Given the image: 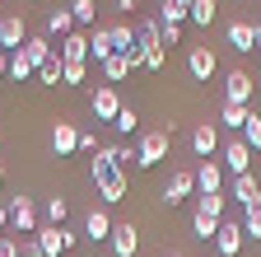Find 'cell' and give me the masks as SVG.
Here are the masks:
<instances>
[{"instance_id": "1", "label": "cell", "mask_w": 261, "mask_h": 257, "mask_svg": "<svg viewBox=\"0 0 261 257\" xmlns=\"http://www.w3.org/2000/svg\"><path fill=\"white\" fill-rule=\"evenodd\" d=\"M89 178H93V192L103 197V206H112V201H126V192H130V173L117 164V145H98Z\"/></svg>"}, {"instance_id": "2", "label": "cell", "mask_w": 261, "mask_h": 257, "mask_svg": "<svg viewBox=\"0 0 261 257\" xmlns=\"http://www.w3.org/2000/svg\"><path fill=\"white\" fill-rule=\"evenodd\" d=\"M168 145H173V126L140 131V141H136V169H159L163 159H168Z\"/></svg>"}, {"instance_id": "3", "label": "cell", "mask_w": 261, "mask_h": 257, "mask_svg": "<svg viewBox=\"0 0 261 257\" xmlns=\"http://www.w3.org/2000/svg\"><path fill=\"white\" fill-rule=\"evenodd\" d=\"M191 192H196V169H182V164H177V169L168 173V182H163L159 197H163V206L173 211V206H182V201L191 197Z\"/></svg>"}, {"instance_id": "4", "label": "cell", "mask_w": 261, "mask_h": 257, "mask_svg": "<svg viewBox=\"0 0 261 257\" xmlns=\"http://www.w3.org/2000/svg\"><path fill=\"white\" fill-rule=\"evenodd\" d=\"M112 28V52L117 56H130V61H136V66H140V61H145V52H140V33H136V24H108Z\"/></svg>"}, {"instance_id": "5", "label": "cell", "mask_w": 261, "mask_h": 257, "mask_svg": "<svg viewBox=\"0 0 261 257\" xmlns=\"http://www.w3.org/2000/svg\"><path fill=\"white\" fill-rule=\"evenodd\" d=\"M33 239H38L42 257H61V252H70V248H75V234L65 229V224H47V229H38Z\"/></svg>"}, {"instance_id": "6", "label": "cell", "mask_w": 261, "mask_h": 257, "mask_svg": "<svg viewBox=\"0 0 261 257\" xmlns=\"http://www.w3.org/2000/svg\"><path fill=\"white\" fill-rule=\"evenodd\" d=\"M56 56L65 61V66H89V33H84V28H75L70 38H61Z\"/></svg>"}, {"instance_id": "7", "label": "cell", "mask_w": 261, "mask_h": 257, "mask_svg": "<svg viewBox=\"0 0 261 257\" xmlns=\"http://www.w3.org/2000/svg\"><path fill=\"white\" fill-rule=\"evenodd\" d=\"M215 252H219V257H238V252H243V220H219Z\"/></svg>"}, {"instance_id": "8", "label": "cell", "mask_w": 261, "mask_h": 257, "mask_svg": "<svg viewBox=\"0 0 261 257\" xmlns=\"http://www.w3.org/2000/svg\"><path fill=\"white\" fill-rule=\"evenodd\" d=\"M219 154H224V169L233 173V178L252 173V150H247V141H228V145H219Z\"/></svg>"}, {"instance_id": "9", "label": "cell", "mask_w": 261, "mask_h": 257, "mask_svg": "<svg viewBox=\"0 0 261 257\" xmlns=\"http://www.w3.org/2000/svg\"><path fill=\"white\" fill-rule=\"evenodd\" d=\"M28 42V24H23V14H5L0 19V52H19Z\"/></svg>"}, {"instance_id": "10", "label": "cell", "mask_w": 261, "mask_h": 257, "mask_svg": "<svg viewBox=\"0 0 261 257\" xmlns=\"http://www.w3.org/2000/svg\"><path fill=\"white\" fill-rule=\"evenodd\" d=\"M108 243H112V257H136V252H140V229H136L130 220H126V224H112V239H108Z\"/></svg>"}, {"instance_id": "11", "label": "cell", "mask_w": 261, "mask_h": 257, "mask_svg": "<svg viewBox=\"0 0 261 257\" xmlns=\"http://www.w3.org/2000/svg\"><path fill=\"white\" fill-rule=\"evenodd\" d=\"M10 224L19 234H38V206H33V197H14L10 201Z\"/></svg>"}, {"instance_id": "12", "label": "cell", "mask_w": 261, "mask_h": 257, "mask_svg": "<svg viewBox=\"0 0 261 257\" xmlns=\"http://www.w3.org/2000/svg\"><path fill=\"white\" fill-rule=\"evenodd\" d=\"M117 112H121V94L112 84H98L93 89V117L98 122H117Z\"/></svg>"}, {"instance_id": "13", "label": "cell", "mask_w": 261, "mask_h": 257, "mask_svg": "<svg viewBox=\"0 0 261 257\" xmlns=\"http://www.w3.org/2000/svg\"><path fill=\"white\" fill-rule=\"evenodd\" d=\"M191 154L196 159H215L219 154V131H215V122H201L191 131Z\"/></svg>"}, {"instance_id": "14", "label": "cell", "mask_w": 261, "mask_h": 257, "mask_svg": "<svg viewBox=\"0 0 261 257\" xmlns=\"http://www.w3.org/2000/svg\"><path fill=\"white\" fill-rule=\"evenodd\" d=\"M187 71H191V80H201V84H205V80L219 71V61H215L210 47H191V52H187Z\"/></svg>"}, {"instance_id": "15", "label": "cell", "mask_w": 261, "mask_h": 257, "mask_svg": "<svg viewBox=\"0 0 261 257\" xmlns=\"http://www.w3.org/2000/svg\"><path fill=\"white\" fill-rule=\"evenodd\" d=\"M51 150L65 159V154H80V126L75 122H56L51 126Z\"/></svg>"}, {"instance_id": "16", "label": "cell", "mask_w": 261, "mask_h": 257, "mask_svg": "<svg viewBox=\"0 0 261 257\" xmlns=\"http://www.w3.org/2000/svg\"><path fill=\"white\" fill-rule=\"evenodd\" d=\"M196 192H201V197L224 192V169L215 164V159H201V169H196Z\"/></svg>"}, {"instance_id": "17", "label": "cell", "mask_w": 261, "mask_h": 257, "mask_svg": "<svg viewBox=\"0 0 261 257\" xmlns=\"http://www.w3.org/2000/svg\"><path fill=\"white\" fill-rule=\"evenodd\" d=\"M228 197H233L243 211H247V206H256V201H261V182H256V173H243V178H233V182H228Z\"/></svg>"}, {"instance_id": "18", "label": "cell", "mask_w": 261, "mask_h": 257, "mask_svg": "<svg viewBox=\"0 0 261 257\" xmlns=\"http://www.w3.org/2000/svg\"><path fill=\"white\" fill-rule=\"evenodd\" d=\"M247 99H252V75H247V71H233V75L224 80V103L247 108Z\"/></svg>"}, {"instance_id": "19", "label": "cell", "mask_w": 261, "mask_h": 257, "mask_svg": "<svg viewBox=\"0 0 261 257\" xmlns=\"http://www.w3.org/2000/svg\"><path fill=\"white\" fill-rule=\"evenodd\" d=\"M84 234H89L93 243H103V239H112V215H108V206H93V211L84 215Z\"/></svg>"}, {"instance_id": "20", "label": "cell", "mask_w": 261, "mask_h": 257, "mask_svg": "<svg viewBox=\"0 0 261 257\" xmlns=\"http://www.w3.org/2000/svg\"><path fill=\"white\" fill-rule=\"evenodd\" d=\"M224 38H228V47H233V52H243V56L256 47V42H252V24H247V19H233V24L224 28Z\"/></svg>"}, {"instance_id": "21", "label": "cell", "mask_w": 261, "mask_h": 257, "mask_svg": "<svg viewBox=\"0 0 261 257\" xmlns=\"http://www.w3.org/2000/svg\"><path fill=\"white\" fill-rule=\"evenodd\" d=\"M130 71H136V61H130V56H117V52H112V56L103 61V80H108L112 89H117V84H121Z\"/></svg>"}, {"instance_id": "22", "label": "cell", "mask_w": 261, "mask_h": 257, "mask_svg": "<svg viewBox=\"0 0 261 257\" xmlns=\"http://www.w3.org/2000/svg\"><path fill=\"white\" fill-rule=\"evenodd\" d=\"M89 56L98 61V66L112 56V28H89Z\"/></svg>"}, {"instance_id": "23", "label": "cell", "mask_w": 261, "mask_h": 257, "mask_svg": "<svg viewBox=\"0 0 261 257\" xmlns=\"http://www.w3.org/2000/svg\"><path fill=\"white\" fill-rule=\"evenodd\" d=\"M33 75H38V66L28 61V52H23V47H19V52H10V80H14V84H23V80H33Z\"/></svg>"}, {"instance_id": "24", "label": "cell", "mask_w": 261, "mask_h": 257, "mask_svg": "<svg viewBox=\"0 0 261 257\" xmlns=\"http://www.w3.org/2000/svg\"><path fill=\"white\" fill-rule=\"evenodd\" d=\"M47 33H51V38H70V33H75L70 5H65V10H51V14H47Z\"/></svg>"}, {"instance_id": "25", "label": "cell", "mask_w": 261, "mask_h": 257, "mask_svg": "<svg viewBox=\"0 0 261 257\" xmlns=\"http://www.w3.org/2000/svg\"><path fill=\"white\" fill-rule=\"evenodd\" d=\"M187 19H191V0H163L159 24H187Z\"/></svg>"}, {"instance_id": "26", "label": "cell", "mask_w": 261, "mask_h": 257, "mask_svg": "<svg viewBox=\"0 0 261 257\" xmlns=\"http://www.w3.org/2000/svg\"><path fill=\"white\" fill-rule=\"evenodd\" d=\"M93 14H98V0H70V19H75V28H93Z\"/></svg>"}, {"instance_id": "27", "label": "cell", "mask_w": 261, "mask_h": 257, "mask_svg": "<svg viewBox=\"0 0 261 257\" xmlns=\"http://www.w3.org/2000/svg\"><path fill=\"white\" fill-rule=\"evenodd\" d=\"M38 80H42V84H65V61H61L56 52H51L42 66H38Z\"/></svg>"}, {"instance_id": "28", "label": "cell", "mask_w": 261, "mask_h": 257, "mask_svg": "<svg viewBox=\"0 0 261 257\" xmlns=\"http://www.w3.org/2000/svg\"><path fill=\"white\" fill-rule=\"evenodd\" d=\"M23 52H28V61H33V66H42V61H47V56H51L56 47H51V42H47L42 33H28V42H23Z\"/></svg>"}, {"instance_id": "29", "label": "cell", "mask_w": 261, "mask_h": 257, "mask_svg": "<svg viewBox=\"0 0 261 257\" xmlns=\"http://www.w3.org/2000/svg\"><path fill=\"white\" fill-rule=\"evenodd\" d=\"M224 201H228V192H215V197H196V211L210 215V220H224Z\"/></svg>"}, {"instance_id": "30", "label": "cell", "mask_w": 261, "mask_h": 257, "mask_svg": "<svg viewBox=\"0 0 261 257\" xmlns=\"http://www.w3.org/2000/svg\"><path fill=\"white\" fill-rule=\"evenodd\" d=\"M191 234L201 239V243H205V239L215 243V234H219V220H210V215H201V211H196V215H191Z\"/></svg>"}, {"instance_id": "31", "label": "cell", "mask_w": 261, "mask_h": 257, "mask_svg": "<svg viewBox=\"0 0 261 257\" xmlns=\"http://www.w3.org/2000/svg\"><path fill=\"white\" fill-rule=\"evenodd\" d=\"M215 14H219V0H191V24H215Z\"/></svg>"}, {"instance_id": "32", "label": "cell", "mask_w": 261, "mask_h": 257, "mask_svg": "<svg viewBox=\"0 0 261 257\" xmlns=\"http://www.w3.org/2000/svg\"><path fill=\"white\" fill-rule=\"evenodd\" d=\"M247 112H252V108H238V103H224V108H219V122H224V126H233V131H243V126H247Z\"/></svg>"}, {"instance_id": "33", "label": "cell", "mask_w": 261, "mask_h": 257, "mask_svg": "<svg viewBox=\"0 0 261 257\" xmlns=\"http://www.w3.org/2000/svg\"><path fill=\"white\" fill-rule=\"evenodd\" d=\"M243 239H261V201L243 211Z\"/></svg>"}, {"instance_id": "34", "label": "cell", "mask_w": 261, "mask_h": 257, "mask_svg": "<svg viewBox=\"0 0 261 257\" xmlns=\"http://www.w3.org/2000/svg\"><path fill=\"white\" fill-rule=\"evenodd\" d=\"M112 126H117L121 136H130V131H136V126H140V112L130 108V103H121V112H117V122H112Z\"/></svg>"}, {"instance_id": "35", "label": "cell", "mask_w": 261, "mask_h": 257, "mask_svg": "<svg viewBox=\"0 0 261 257\" xmlns=\"http://www.w3.org/2000/svg\"><path fill=\"white\" fill-rule=\"evenodd\" d=\"M243 141H247V150H252V154L261 150V117H256V112H247V126H243Z\"/></svg>"}, {"instance_id": "36", "label": "cell", "mask_w": 261, "mask_h": 257, "mask_svg": "<svg viewBox=\"0 0 261 257\" xmlns=\"http://www.w3.org/2000/svg\"><path fill=\"white\" fill-rule=\"evenodd\" d=\"M65 215H70V201L65 197H47V224H65Z\"/></svg>"}, {"instance_id": "37", "label": "cell", "mask_w": 261, "mask_h": 257, "mask_svg": "<svg viewBox=\"0 0 261 257\" xmlns=\"http://www.w3.org/2000/svg\"><path fill=\"white\" fill-rule=\"evenodd\" d=\"M159 42L163 47H177L182 42V24H159Z\"/></svg>"}, {"instance_id": "38", "label": "cell", "mask_w": 261, "mask_h": 257, "mask_svg": "<svg viewBox=\"0 0 261 257\" xmlns=\"http://www.w3.org/2000/svg\"><path fill=\"white\" fill-rule=\"evenodd\" d=\"M163 61H168V52H163V47H145V61H140V66H145V71H163Z\"/></svg>"}, {"instance_id": "39", "label": "cell", "mask_w": 261, "mask_h": 257, "mask_svg": "<svg viewBox=\"0 0 261 257\" xmlns=\"http://www.w3.org/2000/svg\"><path fill=\"white\" fill-rule=\"evenodd\" d=\"M89 80V66H65V84H84Z\"/></svg>"}, {"instance_id": "40", "label": "cell", "mask_w": 261, "mask_h": 257, "mask_svg": "<svg viewBox=\"0 0 261 257\" xmlns=\"http://www.w3.org/2000/svg\"><path fill=\"white\" fill-rule=\"evenodd\" d=\"M80 154H98V136L93 131H80Z\"/></svg>"}, {"instance_id": "41", "label": "cell", "mask_w": 261, "mask_h": 257, "mask_svg": "<svg viewBox=\"0 0 261 257\" xmlns=\"http://www.w3.org/2000/svg\"><path fill=\"white\" fill-rule=\"evenodd\" d=\"M0 257H19V243L10 234H0Z\"/></svg>"}, {"instance_id": "42", "label": "cell", "mask_w": 261, "mask_h": 257, "mask_svg": "<svg viewBox=\"0 0 261 257\" xmlns=\"http://www.w3.org/2000/svg\"><path fill=\"white\" fill-rule=\"evenodd\" d=\"M112 10H117V14H136L140 0H112Z\"/></svg>"}, {"instance_id": "43", "label": "cell", "mask_w": 261, "mask_h": 257, "mask_svg": "<svg viewBox=\"0 0 261 257\" xmlns=\"http://www.w3.org/2000/svg\"><path fill=\"white\" fill-rule=\"evenodd\" d=\"M19 257H42V248H38V239H33V243H19Z\"/></svg>"}, {"instance_id": "44", "label": "cell", "mask_w": 261, "mask_h": 257, "mask_svg": "<svg viewBox=\"0 0 261 257\" xmlns=\"http://www.w3.org/2000/svg\"><path fill=\"white\" fill-rule=\"evenodd\" d=\"M0 75H10V52H0Z\"/></svg>"}, {"instance_id": "45", "label": "cell", "mask_w": 261, "mask_h": 257, "mask_svg": "<svg viewBox=\"0 0 261 257\" xmlns=\"http://www.w3.org/2000/svg\"><path fill=\"white\" fill-rule=\"evenodd\" d=\"M5 224H10V206H0V229H5Z\"/></svg>"}, {"instance_id": "46", "label": "cell", "mask_w": 261, "mask_h": 257, "mask_svg": "<svg viewBox=\"0 0 261 257\" xmlns=\"http://www.w3.org/2000/svg\"><path fill=\"white\" fill-rule=\"evenodd\" d=\"M252 42H256V47H261V24H252Z\"/></svg>"}, {"instance_id": "47", "label": "cell", "mask_w": 261, "mask_h": 257, "mask_svg": "<svg viewBox=\"0 0 261 257\" xmlns=\"http://www.w3.org/2000/svg\"><path fill=\"white\" fill-rule=\"evenodd\" d=\"M0 182H5V164H0Z\"/></svg>"}, {"instance_id": "48", "label": "cell", "mask_w": 261, "mask_h": 257, "mask_svg": "<svg viewBox=\"0 0 261 257\" xmlns=\"http://www.w3.org/2000/svg\"><path fill=\"white\" fill-rule=\"evenodd\" d=\"M168 257H187V252H168Z\"/></svg>"}]
</instances>
